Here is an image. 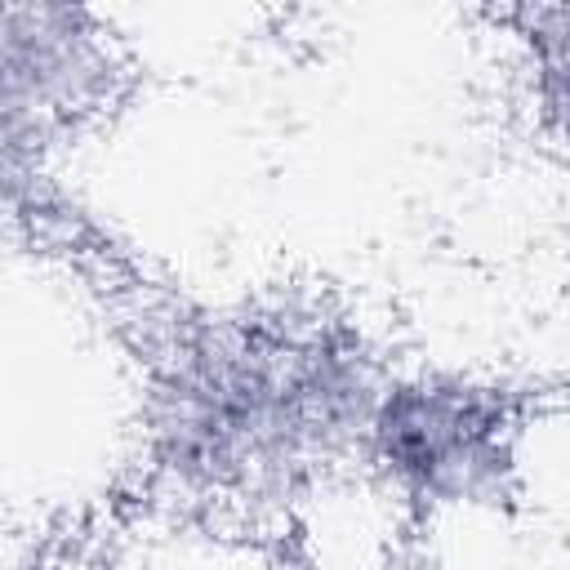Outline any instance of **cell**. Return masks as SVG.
Segmentation results:
<instances>
[{"instance_id":"1","label":"cell","mask_w":570,"mask_h":570,"mask_svg":"<svg viewBox=\"0 0 570 570\" xmlns=\"http://www.w3.org/2000/svg\"><path fill=\"white\" fill-rule=\"evenodd\" d=\"M379 370L321 321L218 316L183 334L142 387L156 472L196 499L258 503L361 454Z\"/></svg>"},{"instance_id":"2","label":"cell","mask_w":570,"mask_h":570,"mask_svg":"<svg viewBox=\"0 0 570 570\" xmlns=\"http://www.w3.org/2000/svg\"><path fill=\"white\" fill-rule=\"evenodd\" d=\"M361 459L428 512L499 503L517 472V401L472 374L383 379Z\"/></svg>"},{"instance_id":"4","label":"cell","mask_w":570,"mask_h":570,"mask_svg":"<svg viewBox=\"0 0 570 570\" xmlns=\"http://www.w3.org/2000/svg\"><path fill=\"white\" fill-rule=\"evenodd\" d=\"M521 40L534 58L552 107L570 111V4H539L521 13Z\"/></svg>"},{"instance_id":"3","label":"cell","mask_w":570,"mask_h":570,"mask_svg":"<svg viewBox=\"0 0 570 570\" xmlns=\"http://www.w3.org/2000/svg\"><path fill=\"white\" fill-rule=\"evenodd\" d=\"M4 71V151L27 134L53 129L107 102L116 80L111 40L89 9L67 4H4L0 13Z\"/></svg>"}]
</instances>
